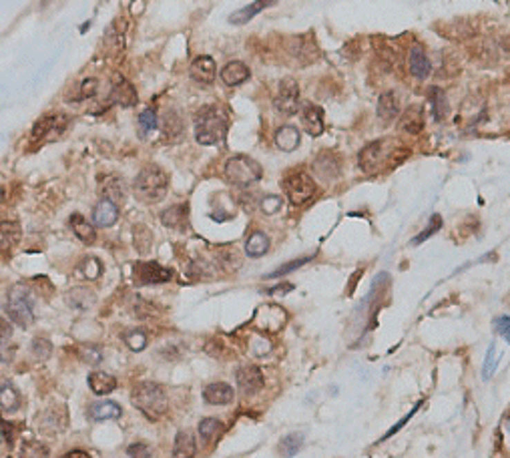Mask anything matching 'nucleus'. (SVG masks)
Instances as JSON below:
<instances>
[{
	"mask_svg": "<svg viewBox=\"0 0 510 458\" xmlns=\"http://www.w3.org/2000/svg\"><path fill=\"white\" fill-rule=\"evenodd\" d=\"M19 458H48V448L44 446L43 442H22L21 455Z\"/></svg>",
	"mask_w": 510,
	"mask_h": 458,
	"instance_id": "obj_40",
	"label": "nucleus"
},
{
	"mask_svg": "<svg viewBox=\"0 0 510 458\" xmlns=\"http://www.w3.org/2000/svg\"><path fill=\"white\" fill-rule=\"evenodd\" d=\"M235 380H237V388L243 394H257L263 388V374L254 364L239 366L235 372Z\"/></svg>",
	"mask_w": 510,
	"mask_h": 458,
	"instance_id": "obj_10",
	"label": "nucleus"
},
{
	"mask_svg": "<svg viewBox=\"0 0 510 458\" xmlns=\"http://www.w3.org/2000/svg\"><path fill=\"white\" fill-rule=\"evenodd\" d=\"M290 290H294V286H285V284H281V286H277L274 290H270V295H277V293H283V292H290Z\"/></svg>",
	"mask_w": 510,
	"mask_h": 458,
	"instance_id": "obj_57",
	"label": "nucleus"
},
{
	"mask_svg": "<svg viewBox=\"0 0 510 458\" xmlns=\"http://www.w3.org/2000/svg\"><path fill=\"white\" fill-rule=\"evenodd\" d=\"M400 113V97L394 91H386L378 99V119L384 125H390Z\"/></svg>",
	"mask_w": 510,
	"mask_h": 458,
	"instance_id": "obj_16",
	"label": "nucleus"
},
{
	"mask_svg": "<svg viewBox=\"0 0 510 458\" xmlns=\"http://www.w3.org/2000/svg\"><path fill=\"white\" fill-rule=\"evenodd\" d=\"M133 244L139 253H147L153 246V233L145 226H135L133 228Z\"/></svg>",
	"mask_w": 510,
	"mask_h": 458,
	"instance_id": "obj_38",
	"label": "nucleus"
},
{
	"mask_svg": "<svg viewBox=\"0 0 510 458\" xmlns=\"http://www.w3.org/2000/svg\"><path fill=\"white\" fill-rule=\"evenodd\" d=\"M408 66H410L412 77L418 81H424L426 77L432 73V64H430V59H428L422 44H418V42L412 44V48L408 53Z\"/></svg>",
	"mask_w": 510,
	"mask_h": 458,
	"instance_id": "obj_13",
	"label": "nucleus"
},
{
	"mask_svg": "<svg viewBox=\"0 0 510 458\" xmlns=\"http://www.w3.org/2000/svg\"><path fill=\"white\" fill-rule=\"evenodd\" d=\"M0 237H2V250H8V248H12V246H17V241H19V237H21V228H19V223L17 221H2V233H0Z\"/></svg>",
	"mask_w": 510,
	"mask_h": 458,
	"instance_id": "obj_37",
	"label": "nucleus"
},
{
	"mask_svg": "<svg viewBox=\"0 0 510 458\" xmlns=\"http://www.w3.org/2000/svg\"><path fill=\"white\" fill-rule=\"evenodd\" d=\"M420 406H422V400H420V402H418V404H416V406H414V408H412V410H410V414H408V416L402 418V420H400V422H398V424H396V426H394V428H392V430H390V432H388V434H386V437H384V438L392 437V434H394V432H396V430H400V428H402V426H404L406 422H408V420H410V418L414 416V412H416V410H418V408H420Z\"/></svg>",
	"mask_w": 510,
	"mask_h": 458,
	"instance_id": "obj_55",
	"label": "nucleus"
},
{
	"mask_svg": "<svg viewBox=\"0 0 510 458\" xmlns=\"http://www.w3.org/2000/svg\"><path fill=\"white\" fill-rule=\"evenodd\" d=\"M111 101L121 107H135L139 103V95L135 91V86L129 83L123 75H115L113 77V89H111Z\"/></svg>",
	"mask_w": 510,
	"mask_h": 458,
	"instance_id": "obj_11",
	"label": "nucleus"
},
{
	"mask_svg": "<svg viewBox=\"0 0 510 458\" xmlns=\"http://www.w3.org/2000/svg\"><path fill=\"white\" fill-rule=\"evenodd\" d=\"M167 189H169V179L165 171L155 165L141 169V173L135 177V183H133L135 197L143 203L161 201L167 195Z\"/></svg>",
	"mask_w": 510,
	"mask_h": 458,
	"instance_id": "obj_3",
	"label": "nucleus"
},
{
	"mask_svg": "<svg viewBox=\"0 0 510 458\" xmlns=\"http://www.w3.org/2000/svg\"><path fill=\"white\" fill-rule=\"evenodd\" d=\"M281 205H283V201H281L279 195H267V197L261 199V211H263L265 215H274V213H277V211L281 209Z\"/></svg>",
	"mask_w": 510,
	"mask_h": 458,
	"instance_id": "obj_45",
	"label": "nucleus"
},
{
	"mask_svg": "<svg viewBox=\"0 0 510 458\" xmlns=\"http://www.w3.org/2000/svg\"><path fill=\"white\" fill-rule=\"evenodd\" d=\"M197 455V444L195 438L189 430H181L175 437V444H173V457L175 458H195Z\"/></svg>",
	"mask_w": 510,
	"mask_h": 458,
	"instance_id": "obj_25",
	"label": "nucleus"
},
{
	"mask_svg": "<svg viewBox=\"0 0 510 458\" xmlns=\"http://www.w3.org/2000/svg\"><path fill=\"white\" fill-rule=\"evenodd\" d=\"M63 458H91V455H88L86 450H70V452H66Z\"/></svg>",
	"mask_w": 510,
	"mask_h": 458,
	"instance_id": "obj_56",
	"label": "nucleus"
},
{
	"mask_svg": "<svg viewBox=\"0 0 510 458\" xmlns=\"http://www.w3.org/2000/svg\"><path fill=\"white\" fill-rule=\"evenodd\" d=\"M509 420H510V412H509Z\"/></svg>",
	"mask_w": 510,
	"mask_h": 458,
	"instance_id": "obj_58",
	"label": "nucleus"
},
{
	"mask_svg": "<svg viewBox=\"0 0 510 458\" xmlns=\"http://www.w3.org/2000/svg\"><path fill=\"white\" fill-rule=\"evenodd\" d=\"M197 430H199L201 440L207 444V442H211L213 438L223 430V422L217 420V418H203V420L199 422V428H197Z\"/></svg>",
	"mask_w": 510,
	"mask_h": 458,
	"instance_id": "obj_36",
	"label": "nucleus"
},
{
	"mask_svg": "<svg viewBox=\"0 0 510 458\" xmlns=\"http://www.w3.org/2000/svg\"><path fill=\"white\" fill-rule=\"evenodd\" d=\"M400 131H404L408 135H418L424 127V111L420 104H410L402 113L400 121H398Z\"/></svg>",
	"mask_w": 510,
	"mask_h": 458,
	"instance_id": "obj_18",
	"label": "nucleus"
},
{
	"mask_svg": "<svg viewBox=\"0 0 510 458\" xmlns=\"http://www.w3.org/2000/svg\"><path fill=\"white\" fill-rule=\"evenodd\" d=\"M159 125V119H157V113L153 109H145L141 115H139V133L143 137H147L149 133H153Z\"/></svg>",
	"mask_w": 510,
	"mask_h": 458,
	"instance_id": "obj_41",
	"label": "nucleus"
},
{
	"mask_svg": "<svg viewBox=\"0 0 510 458\" xmlns=\"http://www.w3.org/2000/svg\"><path fill=\"white\" fill-rule=\"evenodd\" d=\"M301 141V135L294 125H283L276 131V145L277 149L285 151V153H292L299 147Z\"/></svg>",
	"mask_w": 510,
	"mask_h": 458,
	"instance_id": "obj_24",
	"label": "nucleus"
},
{
	"mask_svg": "<svg viewBox=\"0 0 510 458\" xmlns=\"http://www.w3.org/2000/svg\"><path fill=\"white\" fill-rule=\"evenodd\" d=\"M133 280L137 286H151V284H165L173 280V270L163 268L157 262H139L133 268Z\"/></svg>",
	"mask_w": 510,
	"mask_h": 458,
	"instance_id": "obj_9",
	"label": "nucleus"
},
{
	"mask_svg": "<svg viewBox=\"0 0 510 458\" xmlns=\"http://www.w3.org/2000/svg\"><path fill=\"white\" fill-rule=\"evenodd\" d=\"M303 446V437L294 432V434H287V437L281 438L279 442V455L283 458H294L301 450Z\"/></svg>",
	"mask_w": 510,
	"mask_h": 458,
	"instance_id": "obj_35",
	"label": "nucleus"
},
{
	"mask_svg": "<svg viewBox=\"0 0 510 458\" xmlns=\"http://www.w3.org/2000/svg\"><path fill=\"white\" fill-rule=\"evenodd\" d=\"M494 368H496V348H494V344L489 348V354H487V360H484V368H482V376H484V380H489L490 374L494 372Z\"/></svg>",
	"mask_w": 510,
	"mask_h": 458,
	"instance_id": "obj_52",
	"label": "nucleus"
},
{
	"mask_svg": "<svg viewBox=\"0 0 510 458\" xmlns=\"http://www.w3.org/2000/svg\"><path fill=\"white\" fill-rule=\"evenodd\" d=\"M2 438H4L6 444H12V440H15V424L2 422Z\"/></svg>",
	"mask_w": 510,
	"mask_h": 458,
	"instance_id": "obj_54",
	"label": "nucleus"
},
{
	"mask_svg": "<svg viewBox=\"0 0 510 458\" xmlns=\"http://www.w3.org/2000/svg\"><path fill=\"white\" fill-rule=\"evenodd\" d=\"M123 338H125V344H127L133 352H141V350L147 348V333L143 332V330H139V328H133V330L125 332Z\"/></svg>",
	"mask_w": 510,
	"mask_h": 458,
	"instance_id": "obj_39",
	"label": "nucleus"
},
{
	"mask_svg": "<svg viewBox=\"0 0 510 458\" xmlns=\"http://www.w3.org/2000/svg\"><path fill=\"white\" fill-rule=\"evenodd\" d=\"M117 219H119V205L108 199H101L93 209V223L97 228H111L117 223Z\"/></svg>",
	"mask_w": 510,
	"mask_h": 458,
	"instance_id": "obj_17",
	"label": "nucleus"
},
{
	"mask_svg": "<svg viewBox=\"0 0 510 458\" xmlns=\"http://www.w3.org/2000/svg\"><path fill=\"white\" fill-rule=\"evenodd\" d=\"M189 221V203H177L161 213V223L169 229H185Z\"/></svg>",
	"mask_w": 510,
	"mask_h": 458,
	"instance_id": "obj_20",
	"label": "nucleus"
},
{
	"mask_svg": "<svg viewBox=\"0 0 510 458\" xmlns=\"http://www.w3.org/2000/svg\"><path fill=\"white\" fill-rule=\"evenodd\" d=\"M301 127L310 137H319L323 133V111L314 103L301 104Z\"/></svg>",
	"mask_w": 510,
	"mask_h": 458,
	"instance_id": "obj_12",
	"label": "nucleus"
},
{
	"mask_svg": "<svg viewBox=\"0 0 510 458\" xmlns=\"http://www.w3.org/2000/svg\"><path fill=\"white\" fill-rule=\"evenodd\" d=\"M121 414H123L121 406H119L117 402H111V400L99 402V404H93L91 410H88V416L93 418V420H97V422H103V420H117Z\"/></svg>",
	"mask_w": 510,
	"mask_h": 458,
	"instance_id": "obj_26",
	"label": "nucleus"
},
{
	"mask_svg": "<svg viewBox=\"0 0 510 458\" xmlns=\"http://www.w3.org/2000/svg\"><path fill=\"white\" fill-rule=\"evenodd\" d=\"M129 458H153V452L147 444L143 442H137V444H131L127 448Z\"/></svg>",
	"mask_w": 510,
	"mask_h": 458,
	"instance_id": "obj_51",
	"label": "nucleus"
},
{
	"mask_svg": "<svg viewBox=\"0 0 510 458\" xmlns=\"http://www.w3.org/2000/svg\"><path fill=\"white\" fill-rule=\"evenodd\" d=\"M398 143L394 139H380V141H372L363 147L358 155V163L363 173H376L380 171L386 163L388 157H394Z\"/></svg>",
	"mask_w": 510,
	"mask_h": 458,
	"instance_id": "obj_6",
	"label": "nucleus"
},
{
	"mask_svg": "<svg viewBox=\"0 0 510 458\" xmlns=\"http://www.w3.org/2000/svg\"><path fill=\"white\" fill-rule=\"evenodd\" d=\"M32 354L37 360H48L50 354H53V344L48 342V340H44V338H37V340H32Z\"/></svg>",
	"mask_w": 510,
	"mask_h": 458,
	"instance_id": "obj_43",
	"label": "nucleus"
},
{
	"mask_svg": "<svg viewBox=\"0 0 510 458\" xmlns=\"http://www.w3.org/2000/svg\"><path fill=\"white\" fill-rule=\"evenodd\" d=\"M97 86H99L97 79H85L83 84H81V91L77 93V101H83V99H88V97L97 95Z\"/></svg>",
	"mask_w": 510,
	"mask_h": 458,
	"instance_id": "obj_48",
	"label": "nucleus"
},
{
	"mask_svg": "<svg viewBox=\"0 0 510 458\" xmlns=\"http://www.w3.org/2000/svg\"><path fill=\"white\" fill-rule=\"evenodd\" d=\"M430 104H432V117H434V121H442L448 113L446 95H444L442 89L434 86L430 91Z\"/></svg>",
	"mask_w": 510,
	"mask_h": 458,
	"instance_id": "obj_34",
	"label": "nucleus"
},
{
	"mask_svg": "<svg viewBox=\"0 0 510 458\" xmlns=\"http://www.w3.org/2000/svg\"><path fill=\"white\" fill-rule=\"evenodd\" d=\"M270 237L263 231H254L245 241V253L249 257H261L270 251Z\"/></svg>",
	"mask_w": 510,
	"mask_h": 458,
	"instance_id": "obj_29",
	"label": "nucleus"
},
{
	"mask_svg": "<svg viewBox=\"0 0 510 458\" xmlns=\"http://www.w3.org/2000/svg\"><path fill=\"white\" fill-rule=\"evenodd\" d=\"M88 388L97 396L111 394L117 388V380L106 372H93L88 374Z\"/></svg>",
	"mask_w": 510,
	"mask_h": 458,
	"instance_id": "obj_27",
	"label": "nucleus"
},
{
	"mask_svg": "<svg viewBox=\"0 0 510 458\" xmlns=\"http://www.w3.org/2000/svg\"><path fill=\"white\" fill-rule=\"evenodd\" d=\"M21 406V394L10 382H2L0 386V408L2 412H17Z\"/></svg>",
	"mask_w": 510,
	"mask_h": 458,
	"instance_id": "obj_28",
	"label": "nucleus"
},
{
	"mask_svg": "<svg viewBox=\"0 0 510 458\" xmlns=\"http://www.w3.org/2000/svg\"><path fill=\"white\" fill-rule=\"evenodd\" d=\"M265 312L267 313H261V310H259L261 318H267V322L259 330H263V332H279V328L285 324V312L281 308H277V306H265Z\"/></svg>",
	"mask_w": 510,
	"mask_h": 458,
	"instance_id": "obj_32",
	"label": "nucleus"
},
{
	"mask_svg": "<svg viewBox=\"0 0 510 458\" xmlns=\"http://www.w3.org/2000/svg\"><path fill=\"white\" fill-rule=\"evenodd\" d=\"M66 302L75 310H88L95 304V292L88 288H75L66 293Z\"/></svg>",
	"mask_w": 510,
	"mask_h": 458,
	"instance_id": "obj_31",
	"label": "nucleus"
},
{
	"mask_svg": "<svg viewBox=\"0 0 510 458\" xmlns=\"http://www.w3.org/2000/svg\"><path fill=\"white\" fill-rule=\"evenodd\" d=\"M270 4H272V2H267V0H261V2L247 4L245 8H239V10H235L234 15H229V22H232V24H237V26L247 24V22L252 21L259 10H263V8H265V6H270Z\"/></svg>",
	"mask_w": 510,
	"mask_h": 458,
	"instance_id": "obj_33",
	"label": "nucleus"
},
{
	"mask_svg": "<svg viewBox=\"0 0 510 458\" xmlns=\"http://www.w3.org/2000/svg\"><path fill=\"white\" fill-rule=\"evenodd\" d=\"M155 313H157V310H155L151 304L143 302V300L135 306V315H137V318H151V315H155Z\"/></svg>",
	"mask_w": 510,
	"mask_h": 458,
	"instance_id": "obj_53",
	"label": "nucleus"
},
{
	"mask_svg": "<svg viewBox=\"0 0 510 458\" xmlns=\"http://www.w3.org/2000/svg\"><path fill=\"white\" fill-rule=\"evenodd\" d=\"M227 115L219 104L205 107L195 121V139L199 145H217L227 135Z\"/></svg>",
	"mask_w": 510,
	"mask_h": 458,
	"instance_id": "obj_1",
	"label": "nucleus"
},
{
	"mask_svg": "<svg viewBox=\"0 0 510 458\" xmlns=\"http://www.w3.org/2000/svg\"><path fill=\"white\" fill-rule=\"evenodd\" d=\"M235 398V390L225 382H213L203 388V400L213 406H225Z\"/></svg>",
	"mask_w": 510,
	"mask_h": 458,
	"instance_id": "obj_14",
	"label": "nucleus"
},
{
	"mask_svg": "<svg viewBox=\"0 0 510 458\" xmlns=\"http://www.w3.org/2000/svg\"><path fill=\"white\" fill-rule=\"evenodd\" d=\"M283 189L294 205H301L316 195V181L305 171H290L283 179Z\"/></svg>",
	"mask_w": 510,
	"mask_h": 458,
	"instance_id": "obj_7",
	"label": "nucleus"
},
{
	"mask_svg": "<svg viewBox=\"0 0 510 458\" xmlns=\"http://www.w3.org/2000/svg\"><path fill=\"white\" fill-rule=\"evenodd\" d=\"M4 310L19 328H28L35 322V297L26 284H15L8 290Z\"/></svg>",
	"mask_w": 510,
	"mask_h": 458,
	"instance_id": "obj_4",
	"label": "nucleus"
},
{
	"mask_svg": "<svg viewBox=\"0 0 510 458\" xmlns=\"http://www.w3.org/2000/svg\"><path fill=\"white\" fill-rule=\"evenodd\" d=\"M191 77L197 81V83L209 84L215 81L217 77V64L213 61L211 57L207 55H201V57H195L191 63Z\"/></svg>",
	"mask_w": 510,
	"mask_h": 458,
	"instance_id": "obj_15",
	"label": "nucleus"
},
{
	"mask_svg": "<svg viewBox=\"0 0 510 458\" xmlns=\"http://www.w3.org/2000/svg\"><path fill=\"white\" fill-rule=\"evenodd\" d=\"M440 228H442V217H440V215H432V223H430V226H428V228H426L424 231H422V233H420V235L412 241V244H416V246H418V244H422L424 239H428L430 235H434V233H436Z\"/></svg>",
	"mask_w": 510,
	"mask_h": 458,
	"instance_id": "obj_47",
	"label": "nucleus"
},
{
	"mask_svg": "<svg viewBox=\"0 0 510 458\" xmlns=\"http://www.w3.org/2000/svg\"><path fill=\"white\" fill-rule=\"evenodd\" d=\"M131 402L135 404L137 410H141L149 420H159L169 408V400H167L165 390L159 384H155V382L137 384L133 394H131Z\"/></svg>",
	"mask_w": 510,
	"mask_h": 458,
	"instance_id": "obj_2",
	"label": "nucleus"
},
{
	"mask_svg": "<svg viewBox=\"0 0 510 458\" xmlns=\"http://www.w3.org/2000/svg\"><path fill=\"white\" fill-rule=\"evenodd\" d=\"M249 79V68L241 61H232L221 68V81L227 86H237Z\"/></svg>",
	"mask_w": 510,
	"mask_h": 458,
	"instance_id": "obj_23",
	"label": "nucleus"
},
{
	"mask_svg": "<svg viewBox=\"0 0 510 458\" xmlns=\"http://www.w3.org/2000/svg\"><path fill=\"white\" fill-rule=\"evenodd\" d=\"M81 358H83L85 364H99L103 360V354H101V350L97 346H83Z\"/></svg>",
	"mask_w": 510,
	"mask_h": 458,
	"instance_id": "obj_50",
	"label": "nucleus"
},
{
	"mask_svg": "<svg viewBox=\"0 0 510 458\" xmlns=\"http://www.w3.org/2000/svg\"><path fill=\"white\" fill-rule=\"evenodd\" d=\"M81 273L85 275L86 280H97L101 275V262L95 259V257H88L81 264Z\"/></svg>",
	"mask_w": 510,
	"mask_h": 458,
	"instance_id": "obj_44",
	"label": "nucleus"
},
{
	"mask_svg": "<svg viewBox=\"0 0 510 458\" xmlns=\"http://www.w3.org/2000/svg\"><path fill=\"white\" fill-rule=\"evenodd\" d=\"M314 169H316L319 179H323V181H334V179H338V175H340V161H338L336 155L323 153V155H319L318 159L314 161Z\"/></svg>",
	"mask_w": 510,
	"mask_h": 458,
	"instance_id": "obj_22",
	"label": "nucleus"
},
{
	"mask_svg": "<svg viewBox=\"0 0 510 458\" xmlns=\"http://www.w3.org/2000/svg\"><path fill=\"white\" fill-rule=\"evenodd\" d=\"M494 330L500 338H504V342L510 344V315H500L494 320Z\"/></svg>",
	"mask_w": 510,
	"mask_h": 458,
	"instance_id": "obj_49",
	"label": "nucleus"
},
{
	"mask_svg": "<svg viewBox=\"0 0 510 458\" xmlns=\"http://www.w3.org/2000/svg\"><path fill=\"white\" fill-rule=\"evenodd\" d=\"M249 352H252V356H255V358H261V356L270 354V352H272V342H270L267 338L255 333L254 338H252V348H249Z\"/></svg>",
	"mask_w": 510,
	"mask_h": 458,
	"instance_id": "obj_42",
	"label": "nucleus"
},
{
	"mask_svg": "<svg viewBox=\"0 0 510 458\" xmlns=\"http://www.w3.org/2000/svg\"><path fill=\"white\" fill-rule=\"evenodd\" d=\"M225 179L232 183V185H237V187H252L255 185L259 179H261V165L247 157V155H235L232 159H227L225 163Z\"/></svg>",
	"mask_w": 510,
	"mask_h": 458,
	"instance_id": "obj_5",
	"label": "nucleus"
},
{
	"mask_svg": "<svg viewBox=\"0 0 510 458\" xmlns=\"http://www.w3.org/2000/svg\"><path fill=\"white\" fill-rule=\"evenodd\" d=\"M66 127V117L64 115H46L43 119L37 121V125L32 129V139H43L53 133H63Z\"/></svg>",
	"mask_w": 510,
	"mask_h": 458,
	"instance_id": "obj_21",
	"label": "nucleus"
},
{
	"mask_svg": "<svg viewBox=\"0 0 510 458\" xmlns=\"http://www.w3.org/2000/svg\"><path fill=\"white\" fill-rule=\"evenodd\" d=\"M101 195L103 199H108L113 203H123L127 201V183L119 175H108L103 185H101Z\"/></svg>",
	"mask_w": 510,
	"mask_h": 458,
	"instance_id": "obj_19",
	"label": "nucleus"
},
{
	"mask_svg": "<svg viewBox=\"0 0 510 458\" xmlns=\"http://www.w3.org/2000/svg\"><path fill=\"white\" fill-rule=\"evenodd\" d=\"M276 111L283 117H292L299 111V84L296 79L292 77H285L281 83H279V89H277L276 95Z\"/></svg>",
	"mask_w": 510,
	"mask_h": 458,
	"instance_id": "obj_8",
	"label": "nucleus"
},
{
	"mask_svg": "<svg viewBox=\"0 0 510 458\" xmlns=\"http://www.w3.org/2000/svg\"><path fill=\"white\" fill-rule=\"evenodd\" d=\"M314 259V255H308V257H301V259H294V262H290V264H285L283 268H279V270L272 271L267 277H281V275H285V273H290V271L298 270L299 266H303V264H308V262H312Z\"/></svg>",
	"mask_w": 510,
	"mask_h": 458,
	"instance_id": "obj_46",
	"label": "nucleus"
},
{
	"mask_svg": "<svg viewBox=\"0 0 510 458\" xmlns=\"http://www.w3.org/2000/svg\"><path fill=\"white\" fill-rule=\"evenodd\" d=\"M70 228L75 231V235H77L83 244H86V246H91V244L95 241V237H97V235H95V228L86 221L81 213H73V215H70Z\"/></svg>",
	"mask_w": 510,
	"mask_h": 458,
	"instance_id": "obj_30",
	"label": "nucleus"
}]
</instances>
